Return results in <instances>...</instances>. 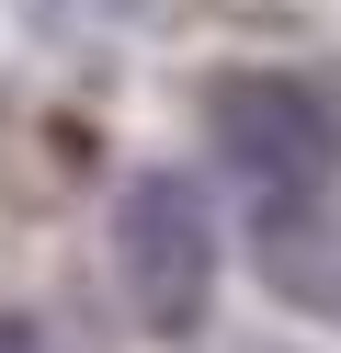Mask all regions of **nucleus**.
<instances>
[{
	"label": "nucleus",
	"mask_w": 341,
	"mask_h": 353,
	"mask_svg": "<svg viewBox=\"0 0 341 353\" xmlns=\"http://www.w3.org/2000/svg\"><path fill=\"white\" fill-rule=\"evenodd\" d=\"M227 148L250 160V183H273V194H307L318 171H330V148H341V114H330L318 92L250 80V92H227Z\"/></svg>",
	"instance_id": "f03ea898"
},
{
	"label": "nucleus",
	"mask_w": 341,
	"mask_h": 353,
	"mask_svg": "<svg viewBox=\"0 0 341 353\" xmlns=\"http://www.w3.org/2000/svg\"><path fill=\"white\" fill-rule=\"evenodd\" d=\"M0 353H34V342H23V330H0Z\"/></svg>",
	"instance_id": "7ed1b4c3"
},
{
	"label": "nucleus",
	"mask_w": 341,
	"mask_h": 353,
	"mask_svg": "<svg viewBox=\"0 0 341 353\" xmlns=\"http://www.w3.org/2000/svg\"><path fill=\"white\" fill-rule=\"evenodd\" d=\"M125 274H136V307L148 319H194V296H205V262H216V239H205V205L182 183H136V205H125Z\"/></svg>",
	"instance_id": "f257e3e1"
}]
</instances>
